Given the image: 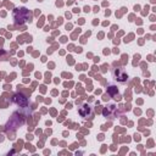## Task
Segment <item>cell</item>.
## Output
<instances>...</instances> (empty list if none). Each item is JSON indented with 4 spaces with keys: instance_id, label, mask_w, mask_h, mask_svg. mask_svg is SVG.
Wrapping results in <instances>:
<instances>
[{
    "instance_id": "cell-1",
    "label": "cell",
    "mask_w": 156,
    "mask_h": 156,
    "mask_svg": "<svg viewBox=\"0 0 156 156\" xmlns=\"http://www.w3.org/2000/svg\"><path fill=\"white\" fill-rule=\"evenodd\" d=\"M115 76H116V80H118L120 82H126L127 81V74L121 68L115 70Z\"/></svg>"
}]
</instances>
